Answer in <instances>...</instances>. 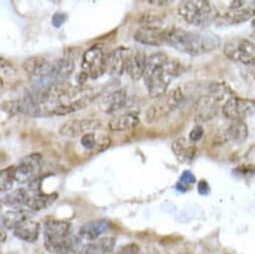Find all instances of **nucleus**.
Listing matches in <instances>:
<instances>
[{
    "label": "nucleus",
    "instance_id": "1",
    "mask_svg": "<svg viewBox=\"0 0 255 254\" xmlns=\"http://www.w3.org/2000/svg\"><path fill=\"white\" fill-rule=\"evenodd\" d=\"M182 72L181 63L169 58L162 52H156L147 57L146 69L143 75L144 83L151 98L164 95L173 77Z\"/></svg>",
    "mask_w": 255,
    "mask_h": 254
},
{
    "label": "nucleus",
    "instance_id": "2",
    "mask_svg": "<svg viewBox=\"0 0 255 254\" xmlns=\"http://www.w3.org/2000/svg\"><path fill=\"white\" fill-rule=\"evenodd\" d=\"M165 44L186 54L198 56L209 53L221 44L220 38L210 32L189 31L181 27L166 29Z\"/></svg>",
    "mask_w": 255,
    "mask_h": 254
},
{
    "label": "nucleus",
    "instance_id": "3",
    "mask_svg": "<svg viewBox=\"0 0 255 254\" xmlns=\"http://www.w3.org/2000/svg\"><path fill=\"white\" fill-rule=\"evenodd\" d=\"M44 247L52 254H80L81 238L71 232V223L49 220L43 226Z\"/></svg>",
    "mask_w": 255,
    "mask_h": 254
},
{
    "label": "nucleus",
    "instance_id": "4",
    "mask_svg": "<svg viewBox=\"0 0 255 254\" xmlns=\"http://www.w3.org/2000/svg\"><path fill=\"white\" fill-rule=\"evenodd\" d=\"M156 99L145 113V121L148 124L157 122L176 110L183 102L184 92L180 87H177Z\"/></svg>",
    "mask_w": 255,
    "mask_h": 254
},
{
    "label": "nucleus",
    "instance_id": "5",
    "mask_svg": "<svg viewBox=\"0 0 255 254\" xmlns=\"http://www.w3.org/2000/svg\"><path fill=\"white\" fill-rule=\"evenodd\" d=\"M179 15L190 25H205L213 17V9L208 0H181Z\"/></svg>",
    "mask_w": 255,
    "mask_h": 254
},
{
    "label": "nucleus",
    "instance_id": "6",
    "mask_svg": "<svg viewBox=\"0 0 255 254\" xmlns=\"http://www.w3.org/2000/svg\"><path fill=\"white\" fill-rule=\"evenodd\" d=\"M223 52L230 60L255 67V44L248 39L235 38L226 41Z\"/></svg>",
    "mask_w": 255,
    "mask_h": 254
},
{
    "label": "nucleus",
    "instance_id": "7",
    "mask_svg": "<svg viewBox=\"0 0 255 254\" xmlns=\"http://www.w3.org/2000/svg\"><path fill=\"white\" fill-rule=\"evenodd\" d=\"M1 109L9 116L22 114L30 117H42L46 116L47 114H51L50 109L44 107L43 104L35 103L25 97L23 99L8 100L2 102Z\"/></svg>",
    "mask_w": 255,
    "mask_h": 254
},
{
    "label": "nucleus",
    "instance_id": "8",
    "mask_svg": "<svg viewBox=\"0 0 255 254\" xmlns=\"http://www.w3.org/2000/svg\"><path fill=\"white\" fill-rule=\"evenodd\" d=\"M81 67L91 79H98L107 70V57L99 46H92L82 55Z\"/></svg>",
    "mask_w": 255,
    "mask_h": 254
},
{
    "label": "nucleus",
    "instance_id": "9",
    "mask_svg": "<svg viewBox=\"0 0 255 254\" xmlns=\"http://www.w3.org/2000/svg\"><path fill=\"white\" fill-rule=\"evenodd\" d=\"M222 113L230 121L244 120L255 114V100L230 96L222 106Z\"/></svg>",
    "mask_w": 255,
    "mask_h": 254
},
{
    "label": "nucleus",
    "instance_id": "10",
    "mask_svg": "<svg viewBox=\"0 0 255 254\" xmlns=\"http://www.w3.org/2000/svg\"><path fill=\"white\" fill-rule=\"evenodd\" d=\"M101 123L96 119L80 118V119H70L65 121L59 127V134L63 137L76 138L83 136L88 132H93L100 128Z\"/></svg>",
    "mask_w": 255,
    "mask_h": 254
},
{
    "label": "nucleus",
    "instance_id": "11",
    "mask_svg": "<svg viewBox=\"0 0 255 254\" xmlns=\"http://www.w3.org/2000/svg\"><path fill=\"white\" fill-rule=\"evenodd\" d=\"M42 156L40 153L34 152L24 156L16 165L15 178L18 183H28L37 177L38 170L41 166Z\"/></svg>",
    "mask_w": 255,
    "mask_h": 254
},
{
    "label": "nucleus",
    "instance_id": "12",
    "mask_svg": "<svg viewBox=\"0 0 255 254\" xmlns=\"http://www.w3.org/2000/svg\"><path fill=\"white\" fill-rule=\"evenodd\" d=\"M248 137V128L247 124L244 120L237 119L231 120L230 124L226 127L225 129L220 130L216 134V141L218 143H224L229 140L241 144L246 141Z\"/></svg>",
    "mask_w": 255,
    "mask_h": 254
},
{
    "label": "nucleus",
    "instance_id": "13",
    "mask_svg": "<svg viewBox=\"0 0 255 254\" xmlns=\"http://www.w3.org/2000/svg\"><path fill=\"white\" fill-rule=\"evenodd\" d=\"M147 57L143 49H129L126 58L125 71L128 73L132 80H139L143 77L146 69Z\"/></svg>",
    "mask_w": 255,
    "mask_h": 254
},
{
    "label": "nucleus",
    "instance_id": "14",
    "mask_svg": "<svg viewBox=\"0 0 255 254\" xmlns=\"http://www.w3.org/2000/svg\"><path fill=\"white\" fill-rule=\"evenodd\" d=\"M127 91L123 88L113 90L101 95L98 101L99 109L107 114L115 113L126 105Z\"/></svg>",
    "mask_w": 255,
    "mask_h": 254
},
{
    "label": "nucleus",
    "instance_id": "15",
    "mask_svg": "<svg viewBox=\"0 0 255 254\" xmlns=\"http://www.w3.org/2000/svg\"><path fill=\"white\" fill-rule=\"evenodd\" d=\"M165 36L166 29H161L160 27L142 26L136 30L133 38L142 45L158 47L165 44Z\"/></svg>",
    "mask_w": 255,
    "mask_h": 254
},
{
    "label": "nucleus",
    "instance_id": "16",
    "mask_svg": "<svg viewBox=\"0 0 255 254\" xmlns=\"http://www.w3.org/2000/svg\"><path fill=\"white\" fill-rule=\"evenodd\" d=\"M219 101L209 94L201 95L195 104V120L206 122L213 119L218 113Z\"/></svg>",
    "mask_w": 255,
    "mask_h": 254
},
{
    "label": "nucleus",
    "instance_id": "17",
    "mask_svg": "<svg viewBox=\"0 0 255 254\" xmlns=\"http://www.w3.org/2000/svg\"><path fill=\"white\" fill-rule=\"evenodd\" d=\"M52 63L43 56H30L24 60L22 67L23 70L36 78H48L51 73Z\"/></svg>",
    "mask_w": 255,
    "mask_h": 254
},
{
    "label": "nucleus",
    "instance_id": "18",
    "mask_svg": "<svg viewBox=\"0 0 255 254\" xmlns=\"http://www.w3.org/2000/svg\"><path fill=\"white\" fill-rule=\"evenodd\" d=\"M74 67L75 65L73 56L71 55V53L66 54L64 57L57 59L52 63L50 76L46 79L52 83L66 81V79H68L71 76Z\"/></svg>",
    "mask_w": 255,
    "mask_h": 254
},
{
    "label": "nucleus",
    "instance_id": "19",
    "mask_svg": "<svg viewBox=\"0 0 255 254\" xmlns=\"http://www.w3.org/2000/svg\"><path fill=\"white\" fill-rule=\"evenodd\" d=\"M255 16V9L250 7H241L230 9L221 15H217L215 20L221 25H237L249 21Z\"/></svg>",
    "mask_w": 255,
    "mask_h": 254
},
{
    "label": "nucleus",
    "instance_id": "20",
    "mask_svg": "<svg viewBox=\"0 0 255 254\" xmlns=\"http://www.w3.org/2000/svg\"><path fill=\"white\" fill-rule=\"evenodd\" d=\"M110 228V222L105 219H95L84 223L78 232V235L82 240L94 241L100 238Z\"/></svg>",
    "mask_w": 255,
    "mask_h": 254
},
{
    "label": "nucleus",
    "instance_id": "21",
    "mask_svg": "<svg viewBox=\"0 0 255 254\" xmlns=\"http://www.w3.org/2000/svg\"><path fill=\"white\" fill-rule=\"evenodd\" d=\"M130 48L119 47L113 50L107 57V70L113 77L121 76L125 71L126 58Z\"/></svg>",
    "mask_w": 255,
    "mask_h": 254
},
{
    "label": "nucleus",
    "instance_id": "22",
    "mask_svg": "<svg viewBox=\"0 0 255 254\" xmlns=\"http://www.w3.org/2000/svg\"><path fill=\"white\" fill-rule=\"evenodd\" d=\"M171 149L180 163L191 162L197 151L194 143L187 140L185 137H177L174 139L171 144Z\"/></svg>",
    "mask_w": 255,
    "mask_h": 254
},
{
    "label": "nucleus",
    "instance_id": "23",
    "mask_svg": "<svg viewBox=\"0 0 255 254\" xmlns=\"http://www.w3.org/2000/svg\"><path fill=\"white\" fill-rule=\"evenodd\" d=\"M139 122L140 119L137 113L127 112L112 118L108 122V128L111 131H126L135 128Z\"/></svg>",
    "mask_w": 255,
    "mask_h": 254
},
{
    "label": "nucleus",
    "instance_id": "24",
    "mask_svg": "<svg viewBox=\"0 0 255 254\" xmlns=\"http://www.w3.org/2000/svg\"><path fill=\"white\" fill-rule=\"evenodd\" d=\"M115 243L116 240L114 237H101L83 245L80 254H111L114 250Z\"/></svg>",
    "mask_w": 255,
    "mask_h": 254
},
{
    "label": "nucleus",
    "instance_id": "25",
    "mask_svg": "<svg viewBox=\"0 0 255 254\" xmlns=\"http://www.w3.org/2000/svg\"><path fill=\"white\" fill-rule=\"evenodd\" d=\"M40 233V225L37 221L28 219L13 229V235L19 240L33 243L37 241Z\"/></svg>",
    "mask_w": 255,
    "mask_h": 254
},
{
    "label": "nucleus",
    "instance_id": "26",
    "mask_svg": "<svg viewBox=\"0 0 255 254\" xmlns=\"http://www.w3.org/2000/svg\"><path fill=\"white\" fill-rule=\"evenodd\" d=\"M33 216V213L30 210L25 209H13L6 211L2 215V225L5 229L13 230L15 227H17L22 222L31 219Z\"/></svg>",
    "mask_w": 255,
    "mask_h": 254
},
{
    "label": "nucleus",
    "instance_id": "27",
    "mask_svg": "<svg viewBox=\"0 0 255 254\" xmlns=\"http://www.w3.org/2000/svg\"><path fill=\"white\" fill-rule=\"evenodd\" d=\"M57 198H58V194L56 192L34 193V195L30 196L27 203V207L32 211H40L50 207L57 200Z\"/></svg>",
    "mask_w": 255,
    "mask_h": 254
},
{
    "label": "nucleus",
    "instance_id": "28",
    "mask_svg": "<svg viewBox=\"0 0 255 254\" xmlns=\"http://www.w3.org/2000/svg\"><path fill=\"white\" fill-rule=\"evenodd\" d=\"M30 196L26 189L17 188L12 190L2 198V203L13 209H21L23 206H27Z\"/></svg>",
    "mask_w": 255,
    "mask_h": 254
},
{
    "label": "nucleus",
    "instance_id": "29",
    "mask_svg": "<svg viewBox=\"0 0 255 254\" xmlns=\"http://www.w3.org/2000/svg\"><path fill=\"white\" fill-rule=\"evenodd\" d=\"M15 169L16 166H9L4 168L0 172V190L1 192H7L12 189L15 178Z\"/></svg>",
    "mask_w": 255,
    "mask_h": 254
},
{
    "label": "nucleus",
    "instance_id": "30",
    "mask_svg": "<svg viewBox=\"0 0 255 254\" xmlns=\"http://www.w3.org/2000/svg\"><path fill=\"white\" fill-rule=\"evenodd\" d=\"M206 93L213 96L220 102L229 93V88L222 82H210L206 87Z\"/></svg>",
    "mask_w": 255,
    "mask_h": 254
},
{
    "label": "nucleus",
    "instance_id": "31",
    "mask_svg": "<svg viewBox=\"0 0 255 254\" xmlns=\"http://www.w3.org/2000/svg\"><path fill=\"white\" fill-rule=\"evenodd\" d=\"M196 182V178L193 175L192 172L185 170L182 172L179 181L177 182V184L175 185V188L179 191V192H186L188 187L192 184H194Z\"/></svg>",
    "mask_w": 255,
    "mask_h": 254
},
{
    "label": "nucleus",
    "instance_id": "32",
    "mask_svg": "<svg viewBox=\"0 0 255 254\" xmlns=\"http://www.w3.org/2000/svg\"><path fill=\"white\" fill-rule=\"evenodd\" d=\"M97 140L98 137L96 136V134L94 132H88L86 134H84L83 136H81L80 139V144L82 145V147L88 151H94L96 145H97Z\"/></svg>",
    "mask_w": 255,
    "mask_h": 254
},
{
    "label": "nucleus",
    "instance_id": "33",
    "mask_svg": "<svg viewBox=\"0 0 255 254\" xmlns=\"http://www.w3.org/2000/svg\"><path fill=\"white\" fill-rule=\"evenodd\" d=\"M111 254H140V247L138 244L132 242L121 246L118 250L113 251Z\"/></svg>",
    "mask_w": 255,
    "mask_h": 254
},
{
    "label": "nucleus",
    "instance_id": "34",
    "mask_svg": "<svg viewBox=\"0 0 255 254\" xmlns=\"http://www.w3.org/2000/svg\"><path fill=\"white\" fill-rule=\"evenodd\" d=\"M204 135V129L201 125H195L189 132V140L193 143H196L201 140Z\"/></svg>",
    "mask_w": 255,
    "mask_h": 254
},
{
    "label": "nucleus",
    "instance_id": "35",
    "mask_svg": "<svg viewBox=\"0 0 255 254\" xmlns=\"http://www.w3.org/2000/svg\"><path fill=\"white\" fill-rule=\"evenodd\" d=\"M111 144V140L108 136L106 135H100L98 137V140H97V145L94 149L95 152H102L104 151L105 149H107Z\"/></svg>",
    "mask_w": 255,
    "mask_h": 254
},
{
    "label": "nucleus",
    "instance_id": "36",
    "mask_svg": "<svg viewBox=\"0 0 255 254\" xmlns=\"http://www.w3.org/2000/svg\"><path fill=\"white\" fill-rule=\"evenodd\" d=\"M15 72H16V69L12 65V63L4 59L3 57H1V73L5 75H13L15 74Z\"/></svg>",
    "mask_w": 255,
    "mask_h": 254
},
{
    "label": "nucleus",
    "instance_id": "37",
    "mask_svg": "<svg viewBox=\"0 0 255 254\" xmlns=\"http://www.w3.org/2000/svg\"><path fill=\"white\" fill-rule=\"evenodd\" d=\"M66 19H67V16L65 13L57 12L52 17V24L54 27H60L65 23Z\"/></svg>",
    "mask_w": 255,
    "mask_h": 254
},
{
    "label": "nucleus",
    "instance_id": "38",
    "mask_svg": "<svg viewBox=\"0 0 255 254\" xmlns=\"http://www.w3.org/2000/svg\"><path fill=\"white\" fill-rule=\"evenodd\" d=\"M148 3L153 5V6H157V7H165L170 5L174 0H147Z\"/></svg>",
    "mask_w": 255,
    "mask_h": 254
},
{
    "label": "nucleus",
    "instance_id": "39",
    "mask_svg": "<svg viewBox=\"0 0 255 254\" xmlns=\"http://www.w3.org/2000/svg\"><path fill=\"white\" fill-rule=\"evenodd\" d=\"M197 190L201 195H206L209 193L210 191V187L208 185V183L205 180H201L198 182V186H197Z\"/></svg>",
    "mask_w": 255,
    "mask_h": 254
},
{
    "label": "nucleus",
    "instance_id": "40",
    "mask_svg": "<svg viewBox=\"0 0 255 254\" xmlns=\"http://www.w3.org/2000/svg\"><path fill=\"white\" fill-rule=\"evenodd\" d=\"M247 0H232V2L230 3V9H237L241 8L244 6Z\"/></svg>",
    "mask_w": 255,
    "mask_h": 254
},
{
    "label": "nucleus",
    "instance_id": "41",
    "mask_svg": "<svg viewBox=\"0 0 255 254\" xmlns=\"http://www.w3.org/2000/svg\"><path fill=\"white\" fill-rule=\"evenodd\" d=\"M50 1H52L53 3H59L60 0H50Z\"/></svg>",
    "mask_w": 255,
    "mask_h": 254
},
{
    "label": "nucleus",
    "instance_id": "42",
    "mask_svg": "<svg viewBox=\"0 0 255 254\" xmlns=\"http://www.w3.org/2000/svg\"><path fill=\"white\" fill-rule=\"evenodd\" d=\"M253 3H254V5H255V0H254V2H253Z\"/></svg>",
    "mask_w": 255,
    "mask_h": 254
}]
</instances>
